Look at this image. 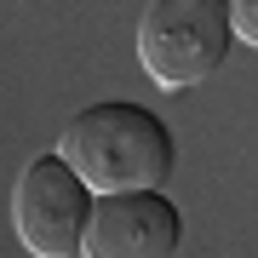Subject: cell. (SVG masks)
I'll use <instances>...</instances> for the list:
<instances>
[{"label":"cell","mask_w":258,"mask_h":258,"mask_svg":"<svg viewBox=\"0 0 258 258\" xmlns=\"http://www.w3.org/2000/svg\"><path fill=\"white\" fill-rule=\"evenodd\" d=\"M57 155L86 178L92 195H115V189H166V178L178 166V144L155 109L103 98L63 120Z\"/></svg>","instance_id":"1"},{"label":"cell","mask_w":258,"mask_h":258,"mask_svg":"<svg viewBox=\"0 0 258 258\" xmlns=\"http://www.w3.org/2000/svg\"><path fill=\"white\" fill-rule=\"evenodd\" d=\"M230 46V0H149V12L138 18V63L161 92L212 81Z\"/></svg>","instance_id":"2"},{"label":"cell","mask_w":258,"mask_h":258,"mask_svg":"<svg viewBox=\"0 0 258 258\" xmlns=\"http://www.w3.org/2000/svg\"><path fill=\"white\" fill-rule=\"evenodd\" d=\"M86 218H92V189L75 166L46 149L18 172L12 189V230H18L23 252L35 258H81Z\"/></svg>","instance_id":"3"},{"label":"cell","mask_w":258,"mask_h":258,"mask_svg":"<svg viewBox=\"0 0 258 258\" xmlns=\"http://www.w3.org/2000/svg\"><path fill=\"white\" fill-rule=\"evenodd\" d=\"M184 241V212L166 189H115L92 195L86 218V258H178Z\"/></svg>","instance_id":"4"},{"label":"cell","mask_w":258,"mask_h":258,"mask_svg":"<svg viewBox=\"0 0 258 258\" xmlns=\"http://www.w3.org/2000/svg\"><path fill=\"white\" fill-rule=\"evenodd\" d=\"M230 29H235V40H247L258 52V0H230Z\"/></svg>","instance_id":"5"}]
</instances>
